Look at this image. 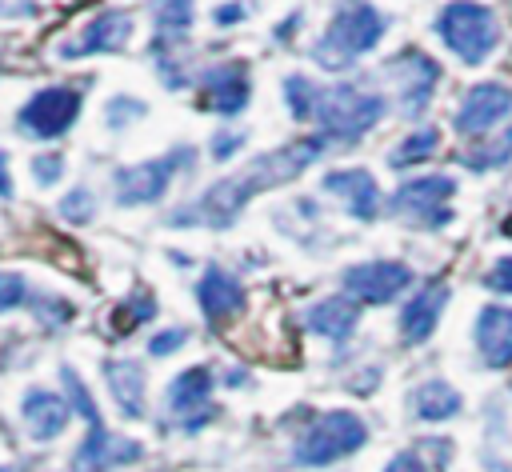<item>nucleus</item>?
Listing matches in <instances>:
<instances>
[{
  "label": "nucleus",
  "mask_w": 512,
  "mask_h": 472,
  "mask_svg": "<svg viewBox=\"0 0 512 472\" xmlns=\"http://www.w3.org/2000/svg\"><path fill=\"white\" fill-rule=\"evenodd\" d=\"M300 20H304V12H292V16L276 28V40H292V32H296V24H300Z\"/></svg>",
  "instance_id": "nucleus-39"
},
{
  "label": "nucleus",
  "mask_w": 512,
  "mask_h": 472,
  "mask_svg": "<svg viewBox=\"0 0 512 472\" xmlns=\"http://www.w3.org/2000/svg\"><path fill=\"white\" fill-rule=\"evenodd\" d=\"M460 408H464V396L448 380H424L412 392V412L420 420H452Z\"/></svg>",
  "instance_id": "nucleus-24"
},
{
  "label": "nucleus",
  "mask_w": 512,
  "mask_h": 472,
  "mask_svg": "<svg viewBox=\"0 0 512 472\" xmlns=\"http://www.w3.org/2000/svg\"><path fill=\"white\" fill-rule=\"evenodd\" d=\"M144 112H148V104L136 100V96H112L108 108H104V116H108L112 128H128V124H132L136 116H144Z\"/></svg>",
  "instance_id": "nucleus-32"
},
{
  "label": "nucleus",
  "mask_w": 512,
  "mask_h": 472,
  "mask_svg": "<svg viewBox=\"0 0 512 472\" xmlns=\"http://www.w3.org/2000/svg\"><path fill=\"white\" fill-rule=\"evenodd\" d=\"M452 196H456V180L444 172H428V176H412L404 180L388 208L396 220L416 224V228H444L452 220Z\"/></svg>",
  "instance_id": "nucleus-7"
},
{
  "label": "nucleus",
  "mask_w": 512,
  "mask_h": 472,
  "mask_svg": "<svg viewBox=\"0 0 512 472\" xmlns=\"http://www.w3.org/2000/svg\"><path fill=\"white\" fill-rule=\"evenodd\" d=\"M388 112V100L380 92H368L360 84H332V88H320V100H316V124H320V136L332 144H352L360 140L368 128H376Z\"/></svg>",
  "instance_id": "nucleus-4"
},
{
  "label": "nucleus",
  "mask_w": 512,
  "mask_h": 472,
  "mask_svg": "<svg viewBox=\"0 0 512 472\" xmlns=\"http://www.w3.org/2000/svg\"><path fill=\"white\" fill-rule=\"evenodd\" d=\"M508 160H512V124L500 132V140H492V144L472 148V152L460 156V164L472 168V172H488V168H500V164H508Z\"/></svg>",
  "instance_id": "nucleus-28"
},
{
  "label": "nucleus",
  "mask_w": 512,
  "mask_h": 472,
  "mask_svg": "<svg viewBox=\"0 0 512 472\" xmlns=\"http://www.w3.org/2000/svg\"><path fill=\"white\" fill-rule=\"evenodd\" d=\"M196 160V152L188 144L156 156V160H140V164H124L112 172V188H116V204L124 208H136V204H156L168 196L172 180L180 172H188Z\"/></svg>",
  "instance_id": "nucleus-5"
},
{
  "label": "nucleus",
  "mask_w": 512,
  "mask_h": 472,
  "mask_svg": "<svg viewBox=\"0 0 512 472\" xmlns=\"http://www.w3.org/2000/svg\"><path fill=\"white\" fill-rule=\"evenodd\" d=\"M28 300V280L16 272H0V312H12Z\"/></svg>",
  "instance_id": "nucleus-34"
},
{
  "label": "nucleus",
  "mask_w": 512,
  "mask_h": 472,
  "mask_svg": "<svg viewBox=\"0 0 512 472\" xmlns=\"http://www.w3.org/2000/svg\"><path fill=\"white\" fill-rule=\"evenodd\" d=\"M80 108H84V92L80 88H68V84L36 88L24 100V108L16 112V132H24L32 140H56L76 124Z\"/></svg>",
  "instance_id": "nucleus-8"
},
{
  "label": "nucleus",
  "mask_w": 512,
  "mask_h": 472,
  "mask_svg": "<svg viewBox=\"0 0 512 472\" xmlns=\"http://www.w3.org/2000/svg\"><path fill=\"white\" fill-rule=\"evenodd\" d=\"M144 448L128 436H112L104 424H92L88 436L76 444L72 452V472H108V468H120V464H132L140 460Z\"/></svg>",
  "instance_id": "nucleus-16"
},
{
  "label": "nucleus",
  "mask_w": 512,
  "mask_h": 472,
  "mask_svg": "<svg viewBox=\"0 0 512 472\" xmlns=\"http://www.w3.org/2000/svg\"><path fill=\"white\" fill-rule=\"evenodd\" d=\"M244 140H248L244 128H216L212 140H208V156L212 160H232V156H240Z\"/></svg>",
  "instance_id": "nucleus-31"
},
{
  "label": "nucleus",
  "mask_w": 512,
  "mask_h": 472,
  "mask_svg": "<svg viewBox=\"0 0 512 472\" xmlns=\"http://www.w3.org/2000/svg\"><path fill=\"white\" fill-rule=\"evenodd\" d=\"M504 236H512V212H508V220H504Z\"/></svg>",
  "instance_id": "nucleus-41"
},
{
  "label": "nucleus",
  "mask_w": 512,
  "mask_h": 472,
  "mask_svg": "<svg viewBox=\"0 0 512 472\" xmlns=\"http://www.w3.org/2000/svg\"><path fill=\"white\" fill-rule=\"evenodd\" d=\"M148 16H152V52L176 48V40L188 36L192 16H196V0H148Z\"/></svg>",
  "instance_id": "nucleus-23"
},
{
  "label": "nucleus",
  "mask_w": 512,
  "mask_h": 472,
  "mask_svg": "<svg viewBox=\"0 0 512 472\" xmlns=\"http://www.w3.org/2000/svg\"><path fill=\"white\" fill-rule=\"evenodd\" d=\"M196 300H200L204 320L220 328V324H232V320L244 312L248 292H244V284H240L228 268L208 264V268L200 272V280H196Z\"/></svg>",
  "instance_id": "nucleus-15"
},
{
  "label": "nucleus",
  "mask_w": 512,
  "mask_h": 472,
  "mask_svg": "<svg viewBox=\"0 0 512 472\" xmlns=\"http://www.w3.org/2000/svg\"><path fill=\"white\" fill-rule=\"evenodd\" d=\"M184 340H188V328H184V324H172V328H164V332H156V336L148 340V352H152V356H172Z\"/></svg>",
  "instance_id": "nucleus-35"
},
{
  "label": "nucleus",
  "mask_w": 512,
  "mask_h": 472,
  "mask_svg": "<svg viewBox=\"0 0 512 472\" xmlns=\"http://www.w3.org/2000/svg\"><path fill=\"white\" fill-rule=\"evenodd\" d=\"M324 192L344 200L352 220H376L380 212V184L368 168H332L324 176Z\"/></svg>",
  "instance_id": "nucleus-17"
},
{
  "label": "nucleus",
  "mask_w": 512,
  "mask_h": 472,
  "mask_svg": "<svg viewBox=\"0 0 512 472\" xmlns=\"http://www.w3.org/2000/svg\"><path fill=\"white\" fill-rule=\"evenodd\" d=\"M196 88H200L196 104L204 112H216V116H240L252 100V76H248L244 60H224V64L204 68Z\"/></svg>",
  "instance_id": "nucleus-11"
},
{
  "label": "nucleus",
  "mask_w": 512,
  "mask_h": 472,
  "mask_svg": "<svg viewBox=\"0 0 512 472\" xmlns=\"http://www.w3.org/2000/svg\"><path fill=\"white\" fill-rule=\"evenodd\" d=\"M432 28L444 40V48L460 64H472V68L484 64L500 44V16L480 0H448L436 12Z\"/></svg>",
  "instance_id": "nucleus-3"
},
{
  "label": "nucleus",
  "mask_w": 512,
  "mask_h": 472,
  "mask_svg": "<svg viewBox=\"0 0 512 472\" xmlns=\"http://www.w3.org/2000/svg\"><path fill=\"white\" fill-rule=\"evenodd\" d=\"M508 116H512V88L508 84H496V80H480L456 104V120L452 124H456L460 136H488Z\"/></svg>",
  "instance_id": "nucleus-12"
},
{
  "label": "nucleus",
  "mask_w": 512,
  "mask_h": 472,
  "mask_svg": "<svg viewBox=\"0 0 512 472\" xmlns=\"http://www.w3.org/2000/svg\"><path fill=\"white\" fill-rule=\"evenodd\" d=\"M412 280H416V272L404 260H364V264L344 268V276H340L344 292L360 304H388L400 292H408Z\"/></svg>",
  "instance_id": "nucleus-10"
},
{
  "label": "nucleus",
  "mask_w": 512,
  "mask_h": 472,
  "mask_svg": "<svg viewBox=\"0 0 512 472\" xmlns=\"http://www.w3.org/2000/svg\"><path fill=\"white\" fill-rule=\"evenodd\" d=\"M60 176H64V156H60V152H40V156H32V180H36L40 188L56 184Z\"/></svg>",
  "instance_id": "nucleus-33"
},
{
  "label": "nucleus",
  "mask_w": 512,
  "mask_h": 472,
  "mask_svg": "<svg viewBox=\"0 0 512 472\" xmlns=\"http://www.w3.org/2000/svg\"><path fill=\"white\" fill-rule=\"evenodd\" d=\"M60 380H64V392H68V408L76 412V416H84L88 424H100V412H96V400H92V392H88V384L76 376V368L72 364H64L60 368Z\"/></svg>",
  "instance_id": "nucleus-29"
},
{
  "label": "nucleus",
  "mask_w": 512,
  "mask_h": 472,
  "mask_svg": "<svg viewBox=\"0 0 512 472\" xmlns=\"http://www.w3.org/2000/svg\"><path fill=\"white\" fill-rule=\"evenodd\" d=\"M368 444V424L348 412V408H336V412H324L300 440H296V464H308V468H320V464H336L352 452H360Z\"/></svg>",
  "instance_id": "nucleus-6"
},
{
  "label": "nucleus",
  "mask_w": 512,
  "mask_h": 472,
  "mask_svg": "<svg viewBox=\"0 0 512 472\" xmlns=\"http://www.w3.org/2000/svg\"><path fill=\"white\" fill-rule=\"evenodd\" d=\"M212 16H216V24H220V28H228V24H240V20L248 16V8H244L240 0H232V4H220Z\"/></svg>",
  "instance_id": "nucleus-38"
},
{
  "label": "nucleus",
  "mask_w": 512,
  "mask_h": 472,
  "mask_svg": "<svg viewBox=\"0 0 512 472\" xmlns=\"http://www.w3.org/2000/svg\"><path fill=\"white\" fill-rule=\"evenodd\" d=\"M20 416H24L28 432H32V440L44 444V440H56V436L68 428L72 408H68V400H60V396L48 392V388H28L24 400H20Z\"/></svg>",
  "instance_id": "nucleus-19"
},
{
  "label": "nucleus",
  "mask_w": 512,
  "mask_h": 472,
  "mask_svg": "<svg viewBox=\"0 0 512 472\" xmlns=\"http://www.w3.org/2000/svg\"><path fill=\"white\" fill-rule=\"evenodd\" d=\"M212 368L208 364H192L184 368L180 376H172L168 392H164V408L168 416L184 428V432H196L204 428L212 416H216V404H212Z\"/></svg>",
  "instance_id": "nucleus-9"
},
{
  "label": "nucleus",
  "mask_w": 512,
  "mask_h": 472,
  "mask_svg": "<svg viewBox=\"0 0 512 472\" xmlns=\"http://www.w3.org/2000/svg\"><path fill=\"white\" fill-rule=\"evenodd\" d=\"M384 32H388V20L380 16L376 4H368V0H344L332 12L324 36L312 44V60L320 68H328V72L352 68L364 52H372L384 40Z\"/></svg>",
  "instance_id": "nucleus-2"
},
{
  "label": "nucleus",
  "mask_w": 512,
  "mask_h": 472,
  "mask_svg": "<svg viewBox=\"0 0 512 472\" xmlns=\"http://www.w3.org/2000/svg\"><path fill=\"white\" fill-rule=\"evenodd\" d=\"M476 348L488 368L512 364V308L508 304H484L476 316Z\"/></svg>",
  "instance_id": "nucleus-18"
},
{
  "label": "nucleus",
  "mask_w": 512,
  "mask_h": 472,
  "mask_svg": "<svg viewBox=\"0 0 512 472\" xmlns=\"http://www.w3.org/2000/svg\"><path fill=\"white\" fill-rule=\"evenodd\" d=\"M324 148H328L324 136H300V140H292V144H284V148H276V152L252 156V160L244 164V172H232V176L208 184L196 200L180 204V208L168 216V224H180V228H196V224H200V228H232L236 216H240L260 192L296 180Z\"/></svg>",
  "instance_id": "nucleus-1"
},
{
  "label": "nucleus",
  "mask_w": 512,
  "mask_h": 472,
  "mask_svg": "<svg viewBox=\"0 0 512 472\" xmlns=\"http://www.w3.org/2000/svg\"><path fill=\"white\" fill-rule=\"evenodd\" d=\"M96 216V196L92 188H72L64 200H60V220L68 224H88Z\"/></svg>",
  "instance_id": "nucleus-30"
},
{
  "label": "nucleus",
  "mask_w": 512,
  "mask_h": 472,
  "mask_svg": "<svg viewBox=\"0 0 512 472\" xmlns=\"http://www.w3.org/2000/svg\"><path fill=\"white\" fill-rule=\"evenodd\" d=\"M316 100H320V88L304 76V72H292L284 76V104L292 112V120H316Z\"/></svg>",
  "instance_id": "nucleus-27"
},
{
  "label": "nucleus",
  "mask_w": 512,
  "mask_h": 472,
  "mask_svg": "<svg viewBox=\"0 0 512 472\" xmlns=\"http://www.w3.org/2000/svg\"><path fill=\"white\" fill-rule=\"evenodd\" d=\"M304 324H308V332H316V336H324L332 344H344L356 332L360 312H356V304L348 296H324L304 312Z\"/></svg>",
  "instance_id": "nucleus-21"
},
{
  "label": "nucleus",
  "mask_w": 512,
  "mask_h": 472,
  "mask_svg": "<svg viewBox=\"0 0 512 472\" xmlns=\"http://www.w3.org/2000/svg\"><path fill=\"white\" fill-rule=\"evenodd\" d=\"M436 152H440V128H436V124H424V128L408 132V136L392 148L388 164L400 172V168H416V164H424V160L436 156Z\"/></svg>",
  "instance_id": "nucleus-25"
},
{
  "label": "nucleus",
  "mask_w": 512,
  "mask_h": 472,
  "mask_svg": "<svg viewBox=\"0 0 512 472\" xmlns=\"http://www.w3.org/2000/svg\"><path fill=\"white\" fill-rule=\"evenodd\" d=\"M104 376H108L112 404H116L128 420H140V416L148 412V404H144L148 384H144V368H140V360H108V364H104Z\"/></svg>",
  "instance_id": "nucleus-22"
},
{
  "label": "nucleus",
  "mask_w": 512,
  "mask_h": 472,
  "mask_svg": "<svg viewBox=\"0 0 512 472\" xmlns=\"http://www.w3.org/2000/svg\"><path fill=\"white\" fill-rule=\"evenodd\" d=\"M12 196V176H8V156L0 152V200Z\"/></svg>",
  "instance_id": "nucleus-40"
},
{
  "label": "nucleus",
  "mask_w": 512,
  "mask_h": 472,
  "mask_svg": "<svg viewBox=\"0 0 512 472\" xmlns=\"http://www.w3.org/2000/svg\"><path fill=\"white\" fill-rule=\"evenodd\" d=\"M484 288L512 296V256H500V260H496V264L484 272Z\"/></svg>",
  "instance_id": "nucleus-36"
},
{
  "label": "nucleus",
  "mask_w": 512,
  "mask_h": 472,
  "mask_svg": "<svg viewBox=\"0 0 512 472\" xmlns=\"http://www.w3.org/2000/svg\"><path fill=\"white\" fill-rule=\"evenodd\" d=\"M388 72L400 80V112H408V116L424 112L440 84V64L432 56H424L420 48H404L388 60Z\"/></svg>",
  "instance_id": "nucleus-14"
},
{
  "label": "nucleus",
  "mask_w": 512,
  "mask_h": 472,
  "mask_svg": "<svg viewBox=\"0 0 512 472\" xmlns=\"http://www.w3.org/2000/svg\"><path fill=\"white\" fill-rule=\"evenodd\" d=\"M132 40V16L120 8H108L100 16H92L76 36L56 44L60 60H84V56H100V52H120Z\"/></svg>",
  "instance_id": "nucleus-13"
},
{
  "label": "nucleus",
  "mask_w": 512,
  "mask_h": 472,
  "mask_svg": "<svg viewBox=\"0 0 512 472\" xmlns=\"http://www.w3.org/2000/svg\"><path fill=\"white\" fill-rule=\"evenodd\" d=\"M384 472H428L424 468V460H420V452H412V448H404V452H396L388 464H384Z\"/></svg>",
  "instance_id": "nucleus-37"
},
{
  "label": "nucleus",
  "mask_w": 512,
  "mask_h": 472,
  "mask_svg": "<svg viewBox=\"0 0 512 472\" xmlns=\"http://www.w3.org/2000/svg\"><path fill=\"white\" fill-rule=\"evenodd\" d=\"M156 316V296L148 292V288H136V292H128L116 308H112V320H108V328H112V336H128L132 328H140V324H148Z\"/></svg>",
  "instance_id": "nucleus-26"
},
{
  "label": "nucleus",
  "mask_w": 512,
  "mask_h": 472,
  "mask_svg": "<svg viewBox=\"0 0 512 472\" xmlns=\"http://www.w3.org/2000/svg\"><path fill=\"white\" fill-rule=\"evenodd\" d=\"M0 472H8V468H0Z\"/></svg>",
  "instance_id": "nucleus-42"
},
{
  "label": "nucleus",
  "mask_w": 512,
  "mask_h": 472,
  "mask_svg": "<svg viewBox=\"0 0 512 472\" xmlns=\"http://www.w3.org/2000/svg\"><path fill=\"white\" fill-rule=\"evenodd\" d=\"M448 304V288L444 284H428L416 296H408V304L400 308V336L404 344H420L432 336V328L440 324V312Z\"/></svg>",
  "instance_id": "nucleus-20"
}]
</instances>
